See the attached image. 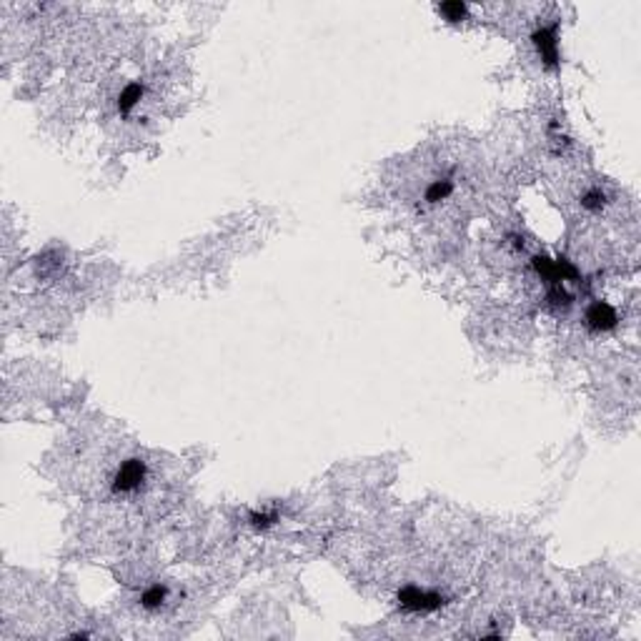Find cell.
I'll use <instances>...</instances> for the list:
<instances>
[{
	"label": "cell",
	"instance_id": "ba28073f",
	"mask_svg": "<svg viewBox=\"0 0 641 641\" xmlns=\"http://www.w3.org/2000/svg\"><path fill=\"white\" fill-rule=\"evenodd\" d=\"M438 13L444 15L446 21L459 23L468 15V5L461 3V0H451V3H441V5H438Z\"/></svg>",
	"mask_w": 641,
	"mask_h": 641
},
{
	"label": "cell",
	"instance_id": "30bf717a",
	"mask_svg": "<svg viewBox=\"0 0 641 641\" xmlns=\"http://www.w3.org/2000/svg\"><path fill=\"white\" fill-rule=\"evenodd\" d=\"M248 521H251V526L253 529H268V526H273L278 521V514L276 511H253L251 516H248Z\"/></svg>",
	"mask_w": 641,
	"mask_h": 641
},
{
	"label": "cell",
	"instance_id": "277c9868",
	"mask_svg": "<svg viewBox=\"0 0 641 641\" xmlns=\"http://www.w3.org/2000/svg\"><path fill=\"white\" fill-rule=\"evenodd\" d=\"M616 323H619V314H616V308H614L612 303H606V301H596V303L586 311V326H589L591 331H596V334L612 331V328H616Z\"/></svg>",
	"mask_w": 641,
	"mask_h": 641
},
{
	"label": "cell",
	"instance_id": "52a82bcc",
	"mask_svg": "<svg viewBox=\"0 0 641 641\" xmlns=\"http://www.w3.org/2000/svg\"><path fill=\"white\" fill-rule=\"evenodd\" d=\"M453 193V183L446 181V178H438V181H431L429 188H426V193H423V198H426V203L436 205L441 203V201H446V198Z\"/></svg>",
	"mask_w": 641,
	"mask_h": 641
},
{
	"label": "cell",
	"instance_id": "5b68a950",
	"mask_svg": "<svg viewBox=\"0 0 641 641\" xmlns=\"http://www.w3.org/2000/svg\"><path fill=\"white\" fill-rule=\"evenodd\" d=\"M166 601H168V586H163V583H153V586H148V589L140 594V606H143L146 612H158Z\"/></svg>",
	"mask_w": 641,
	"mask_h": 641
},
{
	"label": "cell",
	"instance_id": "9c48e42d",
	"mask_svg": "<svg viewBox=\"0 0 641 641\" xmlns=\"http://www.w3.org/2000/svg\"><path fill=\"white\" fill-rule=\"evenodd\" d=\"M604 203H606V196H604V190H599V188L586 190V193L581 196V205L586 208V211H601Z\"/></svg>",
	"mask_w": 641,
	"mask_h": 641
},
{
	"label": "cell",
	"instance_id": "8992f818",
	"mask_svg": "<svg viewBox=\"0 0 641 641\" xmlns=\"http://www.w3.org/2000/svg\"><path fill=\"white\" fill-rule=\"evenodd\" d=\"M140 98H143V83H128V86L121 90L118 110H121L123 116H128V113H131V110L140 103Z\"/></svg>",
	"mask_w": 641,
	"mask_h": 641
},
{
	"label": "cell",
	"instance_id": "3957f363",
	"mask_svg": "<svg viewBox=\"0 0 641 641\" xmlns=\"http://www.w3.org/2000/svg\"><path fill=\"white\" fill-rule=\"evenodd\" d=\"M536 51H539L541 60L546 66H559V40H556V28L554 25H541V28L533 30L531 36Z\"/></svg>",
	"mask_w": 641,
	"mask_h": 641
},
{
	"label": "cell",
	"instance_id": "6da1fadb",
	"mask_svg": "<svg viewBox=\"0 0 641 641\" xmlns=\"http://www.w3.org/2000/svg\"><path fill=\"white\" fill-rule=\"evenodd\" d=\"M444 604H446L444 596L436 594V591L418 589V586H403V589L399 591V606L406 609V612L431 614V612H438Z\"/></svg>",
	"mask_w": 641,
	"mask_h": 641
},
{
	"label": "cell",
	"instance_id": "7a4b0ae2",
	"mask_svg": "<svg viewBox=\"0 0 641 641\" xmlns=\"http://www.w3.org/2000/svg\"><path fill=\"white\" fill-rule=\"evenodd\" d=\"M146 464L140 459H125L118 466L116 476H113V491L116 494H133L146 483Z\"/></svg>",
	"mask_w": 641,
	"mask_h": 641
}]
</instances>
